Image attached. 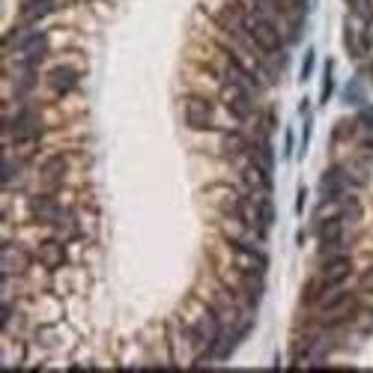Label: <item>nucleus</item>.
<instances>
[{
  "label": "nucleus",
  "instance_id": "1",
  "mask_svg": "<svg viewBox=\"0 0 373 373\" xmlns=\"http://www.w3.org/2000/svg\"><path fill=\"white\" fill-rule=\"evenodd\" d=\"M239 30L245 33V39L260 48V54L266 57H281L284 54V36L275 24L272 15H266L263 9L251 6V9H242L239 12Z\"/></svg>",
  "mask_w": 373,
  "mask_h": 373
},
{
  "label": "nucleus",
  "instance_id": "2",
  "mask_svg": "<svg viewBox=\"0 0 373 373\" xmlns=\"http://www.w3.org/2000/svg\"><path fill=\"white\" fill-rule=\"evenodd\" d=\"M4 48H9L19 63H30L36 66L45 54H48V36L42 30H33V27H15L9 33V39H4Z\"/></svg>",
  "mask_w": 373,
  "mask_h": 373
},
{
  "label": "nucleus",
  "instance_id": "3",
  "mask_svg": "<svg viewBox=\"0 0 373 373\" xmlns=\"http://www.w3.org/2000/svg\"><path fill=\"white\" fill-rule=\"evenodd\" d=\"M6 131H9V138L15 144H39L42 134H45V126H42L39 111L21 108L6 120Z\"/></svg>",
  "mask_w": 373,
  "mask_h": 373
},
{
  "label": "nucleus",
  "instance_id": "4",
  "mask_svg": "<svg viewBox=\"0 0 373 373\" xmlns=\"http://www.w3.org/2000/svg\"><path fill=\"white\" fill-rule=\"evenodd\" d=\"M182 120L194 131H209L215 129V111L203 96H189L182 105Z\"/></svg>",
  "mask_w": 373,
  "mask_h": 373
},
{
  "label": "nucleus",
  "instance_id": "5",
  "mask_svg": "<svg viewBox=\"0 0 373 373\" xmlns=\"http://www.w3.org/2000/svg\"><path fill=\"white\" fill-rule=\"evenodd\" d=\"M230 248H233V257L239 263L242 272H251V275H266V266H269V257L254 248L251 242H242V239H230Z\"/></svg>",
  "mask_w": 373,
  "mask_h": 373
},
{
  "label": "nucleus",
  "instance_id": "6",
  "mask_svg": "<svg viewBox=\"0 0 373 373\" xmlns=\"http://www.w3.org/2000/svg\"><path fill=\"white\" fill-rule=\"evenodd\" d=\"M254 96H257V90L239 87V84H227L224 105H227V111L236 116V120H248V116L254 114Z\"/></svg>",
  "mask_w": 373,
  "mask_h": 373
},
{
  "label": "nucleus",
  "instance_id": "7",
  "mask_svg": "<svg viewBox=\"0 0 373 373\" xmlns=\"http://www.w3.org/2000/svg\"><path fill=\"white\" fill-rule=\"evenodd\" d=\"M30 212L39 224H60L66 218V209L54 200V194H36L30 200Z\"/></svg>",
  "mask_w": 373,
  "mask_h": 373
},
{
  "label": "nucleus",
  "instance_id": "8",
  "mask_svg": "<svg viewBox=\"0 0 373 373\" xmlns=\"http://www.w3.org/2000/svg\"><path fill=\"white\" fill-rule=\"evenodd\" d=\"M222 323H218V317L215 314H203V319L197 323V329H194V344H197V349L203 352V359L212 352V347H215V341L222 337Z\"/></svg>",
  "mask_w": 373,
  "mask_h": 373
},
{
  "label": "nucleus",
  "instance_id": "9",
  "mask_svg": "<svg viewBox=\"0 0 373 373\" xmlns=\"http://www.w3.org/2000/svg\"><path fill=\"white\" fill-rule=\"evenodd\" d=\"M352 275V260L349 254H337V257H326L323 272H319V281L332 284V287H344V281Z\"/></svg>",
  "mask_w": 373,
  "mask_h": 373
},
{
  "label": "nucleus",
  "instance_id": "10",
  "mask_svg": "<svg viewBox=\"0 0 373 373\" xmlns=\"http://www.w3.org/2000/svg\"><path fill=\"white\" fill-rule=\"evenodd\" d=\"M36 263L45 266L48 272H57V269L66 266V245L60 239H48L36 248Z\"/></svg>",
  "mask_w": 373,
  "mask_h": 373
},
{
  "label": "nucleus",
  "instance_id": "11",
  "mask_svg": "<svg viewBox=\"0 0 373 373\" xmlns=\"http://www.w3.org/2000/svg\"><path fill=\"white\" fill-rule=\"evenodd\" d=\"M367 30H370V24H364V21H359V19H352V15H349V24H347V48H349L352 57H362L364 51L370 48Z\"/></svg>",
  "mask_w": 373,
  "mask_h": 373
},
{
  "label": "nucleus",
  "instance_id": "12",
  "mask_svg": "<svg viewBox=\"0 0 373 373\" xmlns=\"http://www.w3.org/2000/svg\"><path fill=\"white\" fill-rule=\"evenodd\" d=\"M78 81H81V72H78V69H72V66H57V69L48 75L51 90H54L57 96L72 93V90L78 87Z\"/></svg>",
  "mask_w": 373,
  "mask_h": 373
},
{
  "label": "nucleus",
  "instance_id": "13",
  "mask_svg": "<svg viewBox=\"0 0 373 373\" xmlns=\"http://www.w3.org/2000/svg\"><path fill=\"white\" fill-rule=\"evenodd\" d=\"M0 263H4V275L6 278H15V275H21L24 272V266H27V254L15 245V242H6L4 245V257H0Z\"/></svg>",
  "mask_w": 373,
  "mask_h": 373
},
{
  "label": "nucleus",
  "instance_id": "14",
  "mask_svg": "<svg viewBox=\"0 0 373 373\" xmlns=\"http://www.w3.org/2000/svg\"><path fill=\"white\" fill-rule=\"evenodd\" d=\"M57 9V0H24L21 4V21L24 24H36L45 15H51Z\"/></svg>",
  "mask_w": 373,
  "mask_h": 373
},
{
  "label": "nucleus",
  "instance_id": "15",
  "mask_svg": "<svg viewBox=\"0 0 373 373\" xmlns=\"http://www.w3.org/2000/svg\"><path fill=\"white\" fill-rule=\"evenodd\" d=\"M222 152L227 159H239V156H248V138L239 131H224L222 134Z\"/></svg>",
  "mask_w": 373,
  "mask_h": 373
},
{
  "label": "nucleus",
  "instance_id": "16",
  "mask_svg": "<svg viewBox=\"0 0 373 373\" xmlns=\"http://www.w3.org/2000/svg\"><path fill=\"white\" fill-rule=\"evenodd\" d=\"M66 159L63 156H54V159H48L45 164H42V182L45 185H60L63 182V176H66Z\"/></svg>",
  "mask_w": 373,
  "mask_h": 373
},
{
  "label": "nucleus",
  "instance_id": "17",
  "mask_svg": "<svg viewBox=\"0 0 373 373\" xmlns=\"http://www.w3.org/2000/svg\"><path fill=\"white\" fill-rule=\"evenodd\" d=\"M15 176H19V161H15L12 156H4V161H0V182L12 185Z\"/></svg>",
  "mask_w": 373,
  "mask_h": 373
},
{
  "label": "nucleus",
  "instance_id": "18",
  "mask_svg": "<svg viewBox=\"0 0 373 373\" xmlns=\"http://www.w3.org/2000/svg\"><path fill=\"white\" fill-rule=\"evenodd\" d=\"M332 87H334V78H332V63H326V78H323V96H319V101H329V99H332Z\"/></svg>",
  "mask_w": 373,
  "mask_h": 373
},
{
  "label": "nucleus",
  "instance_id": "19",
  "mask_svg": "<svg viewBox=\"0 0 373 373\" xmlns=\"http://www.w3.org/2000/svg\"><path fill=\"white\" fill-rule=\"evenodd\" d=\"M362 290H364V293H373V266L362 275Z\"/></svg>",
  "mask_w": 373,
  "mask_h": 373
},
{
  "label": "nucleus",
  "instance_id": "20",
  "mask_svg": "<svg viewBox=\"0 0 373 373\" xmlns=\"http://www.w3.org/2000/svg\"><path fill=\"white\" fill-rule=\"evenodd\" d=\"M311 66H314V54L304 57V66H302V78H311Z\"/></svg>",
  "mask_w": 373,
  "mask_h": 373
}]
</instances>
